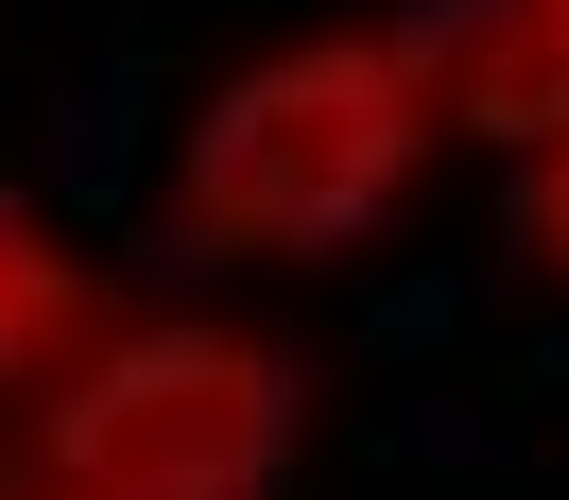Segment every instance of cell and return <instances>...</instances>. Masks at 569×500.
Masks as SVG:
<instances>
[{
    "label": "cell",
    "instance_id": "3957f363",
    "mask_svg": "<svg viewBox=\"0 0 569 500\" xmlns=\"http://www.w3.org/2000/svg\"><path fill=\"white\" fill-rule=\"evenodd\" d=\"M431 70H449V139L518 173L569 139V0H431Z\"/></svg>",
    "mask_w": 569,
    "mask_h": 500
},
{
    "label": "cell",
    "instance_id": "6da1fadb",
    "mask_svg": "<svg viewBox=\"0 0 569 500\" xmlns=\"http://www.w3.org/2000/svg\"><path fill=\"white\" fill-rule=\"evenodd\" d=\"M431 156H449L431 18H293L224 52L156 139V242L190 277H328L431 190Z\"/></svg>",
    "mask_w": 569,
    "mask_h": 500
},
{
    "label": "cell",
    "instance_id": "277c9868",
    "mask_svg": "<svg viewBox=\"0 0 569 500\" xmlns=\"http://www.w3.org/2000/svg\"><path fill=\"white\" fill-rule=\"evenodd\" d=\"M104 328H121L104 259H87V242H70V224H52L18 173H0V414H36V397L70 380Z\"/></svg>",
    "mask_w": 569,
    "mask_h": 500
},
{
    "label": "cell",
    "instance_id": "5b68a950",
    "mask_svg": "<svg viewBox=\"0 0 569 500\" xmlns=\"http://www.w3.org/2000/svg\"><path fill=\"white\" fill-rule=\"evenodd\" d=\"M500 224H518V277H535V293H569V139H552V156H518Z\"/></svg>",
    "mask_w": 569,
    "mask_h": 500
},
{
    "label": "cell",
    "instance_id": "7a4b0ae2",
    "mask_svg": "<svg viewBox=\"0 0 569 500\" xmlns=\"http://www.w3.org/2000/svg\"><path fill=\"white\" fill-rule=\"evenodd\" d=\"M311 346L277 311H121L36 414H0L70 500H293L311 466Z\"/></svg>",
    "mask_w": 569,
    "mask_h": 500
}]
</instances>
